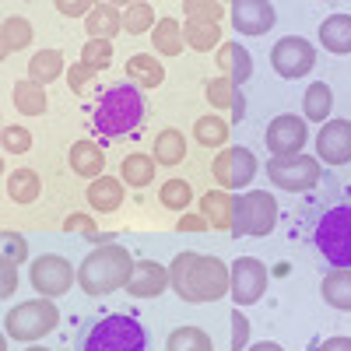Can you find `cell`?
<instances>
[{
	"instance_id": "1",
	"label": "cell",
	"mask_w": 351,
	"mask_h": 351,
	"mask_svg": "<svg viewBox=\"0 0 351 351\" xmlns=\"http://www.w3.org/2000/svg\"><path fill=\"white\" fill-rule=\"evenodd\" d=\"M169 288L183 302H218L228 295V267L208 253H180L169 267Z\"/></svg>"
},
{
	"instance_id": "2",
	"label": "cell",
	"mask_w": 351,
	"mask_h": 351,
	"mask_svg": "<svg viewBox=\"0 0 351 351\" xmlns=\"http://www.w3.org/2000/svg\"><path fill=\"white\" fill-rule=\"evenodd\" d=\"M74 351H148V330L130 313H109L81 324Z\"/></svg>"
},
{
	"instance_id": "3",
	"label": "cell",
	"mask_w": 351,
	"mask_h": 351,
	"mask_svg": "<svg viewBox=\"0 0 351 351\" xmlns=\"http://www.w3.org/2000/svg\"><path fill=\"white\" fill-rule=\"evenodd\" d=\"M144 116H148V99L144 92L134 84V81H120L106 88L99 95V106H95V130L102 137H123V134H134Z\"/></svg>"
},
{
	"instance_id": "4",
	"label": "cell",
	"mask_w": 351,
	"mask_h": 351,
	"mask_svg": "<svg viewBox=\"0 0 351 351\" xmlns=\"http://www.w3.org/2000/svg\"><path fill=\"white\" fill-rule=\"evenodd\" d=\"M134 256L127 253V246H116V243H106L99 250H92L84 256V263L77 267V285L84 295H109L116 288H127L130 274H134Z\"/></svg>"
},
{
	"instance_id": "5",
	"label": "cell",
	"mask_w": 351,
	"mask_h": 351,
	"mask_svg": "<svg viewBox=\"0 0 351 351\" xmlns=\"http://www.w3.org/2000/svg\"><path fill=\"white\" fill-rule=\"evenodd\" d=\"M278 225V200L267 190H243L236 197V208H232V236H271Z\"/></svg>"
},
{
	"instance_id": "6",
	"label": "cell",
	"mask_w": 351,
	"mask_h": 351,
	"mask_svg": "<svg viewBox=\"0 0 351 351\" xmlns=\"http://www.w3.org/2000/svg\"><path fill=\"white\" fill-rule=\"evenodd\" d=\"M56 324H60V309L53 306V299H28V302H18V306L4 316L8 337L25 341V344L53 334Z\"/></svg>"
},
{
	"instance_id": "7",
	"label": "cell",
	"mask_w": 351,
	"mask_h": 351,
	"mask_svg": "<svg viewBox=\"0 0 351 351\" xmlns=\"http://www.w3.org/2000/svg\"><path fill=\"white\" fill-rule=\"evenodd\" d=\"M316 250L324 253L330 267H348L351 271V208H330L316 225Z\"/></svg>"
},
{
	"instance_id": "8",
	"label": "cell",
	"mask_w": 351,
	"mask_h": 351,
	"mask_svg": "<svg viewBox=\"0 0 351 351\" xmlns=\"http://www.w3.org/2000/svg\"><path fill=\"white\" fill-rule=\"evenodd\" d=\"M319 158L313 155H285V158H271L267 162V180L288 193H302V190H313L319 183Z\"/></svg>"
},
{
	"instance_id": "9",
	"label": "cell",
	"mask_w": 351,
	"mask_h": 351,
	"mask_svg": "<svg viewBox=\"0 0 351 351\" xmlns=\"http://www.w3.org/2000/svg\"><path fill=\"white\" fill-rule=\"evenodd\" d=\"M267 291V267L256 256H239L228 263V295L236 306H253Z\"/></svg>"
},
{
	"instance_id": "10",
	"label": "cell",
	"mask_w": 351,
	"mask_h": 351,
	"mask_svg": "<svg viewBox=\"0 0 351 351\" xmlns=\"http://www.w3.org/2000/svg\"><path fill=\"white\" fill-rule=\"evenodd\" d=\"M74 281H77V271L71 267V260L56 256V253H43V256L32 263V288L39 291L43 299L67 295Z\"/></svg>"
},
{
	"instance_id": "11",
	"label": "cell",
	"mask_w": 351,
	"mask_h": 351,
	"mask_svg": "<svg viewBox=\"0 0 351 351\" xmlns=\"http://www.w3.org/2000/svg\"><path fill=\"white\" fill-rule=\"evenodd\" d=\"M313 64H316V49H313V43H306L302 36H285V39H278L274 49H271V67H274L281 77H288V81L306 77V74L313 71Z\"/></svg>"
},
{
	"instance_id": "12",
	"label": "cell",
	"mask_w": 351,
	"mask_h": 351,
	"mask_svg": "<svg viewBox=\"0 0 351 351\" xmlns=\"http://www.w3.org/2000/svg\"><path fill=\"white\" fill-rule=\"evenodd\" d=\"M263 141H267V152L274 158H285V155H302L306 141H309V127L299 120V116L291 112H281L271 120L267 134H263Z\"/></svg>"
},
{
	"instance_id": "13",
	"label": "cell",
	"mask_w": 351,
	"mask_h": 351,
	"mask_svg": "<svg viewBox=\"0 0 351 351\" xmlns=\"http://www.w3.org/2000/svg\"><path fill=\"white\" fill-rule=\"evenodd\" d=\"M256 176V158L250 148H225L215 158V180L221 183V190H243L253 183Z\"/></svg>"
},
{
	"instance_id": "14",
	"label": "cell",
	"mask_w": 351,
	"mask_h": 351,
	"mask_svg": "<svg viewBox=\"0 0 351 351\" xmlns=\"http://www.w3.org/2000/svg\"><path fill=\"white\" fill-rule=\"evenodd\" d=\"M319 165H348L351 162V120H327L316 134Z\"/></svg>"
},
{
	"instance_id": "15",
	"label": "cell",
	"mask_w": 351,
	"mask_h": 351,
	"mask_svg": "<svg viewBox=\"0 0 351 351\" xmlns=\"http://www.w3.org/2000/svg\"><path fill=\"white\" fill-rule=\"evenodd\" d=\"M228 18H232L239 36H263V32L274 28L278 11H274V4H267V0H236V4L228 8Z\"/></svg>"
},
{
	"instance_id": "16",
	"label": "cell",
	"mask_w": 351,
	"mask_h": 351,
	"mask_svg": "<svg viewBox=\"0 0 351 351\" xmlns=\"http://www.w3.org/2000/svg\"><path fill=\"white\" fill-rule=\"evenodd\" d=\"M165 288H169V267H162L155 260H141L127 281V291L134 299H155Z\"/></svg>"
},
{
	"instance_id": "17",
	"label": "cell",
	"mask_w": 351,
	"mask_h": 351,
	"mask_svg": "<svg viewBox=\"0 0 351 351\" xmlns=\"http://www.w3.org/2000/svg\"><path fill=\"white\" fill-rule=\"evenodd\" d=\"M218 71L221 77H228L232 84H246L250 74H253V60H250V53L239 46V43H221L218 46Z\"/></svg>"
},
{
	"instance_id": "18",
	"label": "cell",
	"mask_w": 351,
	"mask_h": 351,
	"mask_svg": "<svg viewBox=\"0 0 351 351\" xmlns=\"http://www.w3.org/2000/svg\"><path fill=\"white\" fill-rule=\"evenodd\" d=\"M84 28H88V36H92V39L112 43L116 36H120V28H123V14L116 11L112 4H95L92 11L84 14Z\"/></svg>"
},
{
	"instance_id": "19",
	"label": "cell",
	"mask_w": 351,
	"mask_h": 351,
	"mask_svg": "<svg viewBox=\"0 0 351 351\" xmlns=\"http://www.w3.org/2000/svg\"><path fill=\"white\" fill-rule=\"evenodd\" d=\"M232 208H236V200L228 197V190H208L200 197V215L211 228L232 232Z\"/></svg>"
},
{
	"instance_id": "20",
	"label": "cell",
	"mask_w": 351,
	"mask_h": 351,
	"mask_svg": "<svg viewBox=\"0 0 351 351\" xmlns=\"http://www.w3.org/2000/svg\"><path fill=\"white\" fill-rule=\"evenodd\" d=\"M319 43L327 53H351V14H330L319 21Z\"/></svg>"
},
{
	"instance_id": "21",
	"label": "cell",
	"mask_w": 351,
	"mask_h": 351,
	"mask_svg": "<svg viewBox=\"0 0 351 351\" xmlns=\"http://www.w3.org/2000/svg\"><path fill=\"white\" fill-rule=\"evenodd\" d=\"M67 162H71V169L77 176H84V180H99L102 169H106V155H102V148L95 141H77L71 148V155H67Z\"/></svg>"
},
{
	"instance_id": "22",
	"label": "cell",
	"mask_w": 351,
	"mask_h": 351,
	"mask_svg": "<svg viewBox=\"0 0 351 351\" xmlns=\"http://www.w3.org/2000/svg\"><path fill=\"white\" fill-rule=\"evenodd\" d=\"M88 204H92V211L99 215H109L123 204V180H116V176H99V180L88 186Z\"/></svg>"
},
{
	"instance_id": "23",
	"label": "cell",
	"mask_w": 351,
	"mask_h": 351,
	"mask_svg": "<svg viewBox=\"0 0 351 351\" xmlns=\"http://www.w3.org/2000/svg\"><path fill=\"white\" fill-rule=\"evenodd\" d=\"M319 295H324L327 306L341 309V313H351V271L348 267H334L324 285H319Z\"/></svg>"
},
{
	"instance_id": "24",
	"label": "cell",
	"mask_w": 351,
	"mask_h": 351,
	"mask_svg": "<svg viewBox=\"0 0 351 351\" xmlns=\"http://www.w3.org/2000/svg\"><path fill=\"white\" fill-rule=\"evenodd\" d=\"M155 158L152 155H144V152H134V155H127L123 162H120V180L127 183V186H134V190H144L148 183H155Z\"/></svg>"
},
{
	"instance_id": "25",
	"label": "cell",
	"mask_w": 351,
	"mask_h": 351,
	"mask_svg": "<svg viewBox=\"0 0 351 351\" xmlns=\"http://www.w3.org/2000/svg\"><path fill=\"white\" fill-rule=\"evenodd\" d=\"M330 106H334V92H330V84H327V81H313V84L306 88V95H302L306 120H313V123H327Z\"/></svg>"
},
{
	"instance_id": "26",
	"label": "cell",
	"mask_w": 351,
	"mask_h": 351,
	"mask_svg": "<svg viewBox=\"0 0 351 351\" xmlns=\"http://www.w3.org/2000/svg\"><path fill=\"white\" fill-rule=\"evenodd\" d=\"M183 155H186V137H183V130L165 127V130L155 137V162H158V165H180Z\"/></svg>"
},
{
	"instance_id": "27",
	"label": "cell",
	"mask_w": 351,
	"mask_h": 351,
	"mask_svg": "<svg viewBox=\"0 0 351 351\" xmlns=\"http://www.w3.org/2000/svg\"><path fill=\"white\" fill-rule=\"evenodd\" d=\"M64 74V56L60 49H43L32 56V64H28V81H36V84H49Z\"/></svg>"
},
{
	"instance_id": "28",
	"label": "cell",
	"mask_w": 351,
	"mask_h": 351,
	"mask_svg": "<svg viewBox=\"0 0 351 351\" xmlns=\"http://www.w3.org/2000/svg\"><path fill=\"white\" fill-rule=\"evenodd\" d=\"M127 74L134 81H141L144 88H158L165 81V67L155 60V53H137L127 60Z\"/></svg>"
},
{
	"instance_id": "29",
	"label": "cell",
	"mask_w": 351,
	"mask_h": 351,
	"mask_svg": "<svg viewBox=\"0 0 351 351\" xmlns=\"http://www.w3.org/2000/svg\"><path fill=\"white\" fill-rule=\"evenodd\" d=\"M183 43H186L183 25L176 18H158V25H155V49L162 56H176V53H183Z\"/></svg>"
},
{
	"instance_id": "30",
	"label": "cell",
	"mask_w": 351,
	"mask_h": 351,
	"mask_svg": "<svg viewBox=\"0 0 351 351\" xmlns=\"http://www.w3.org/2000/svg\"><path fill=\"white\" fill-rule=\"evenodd\" d=\"M165 351H215V344L200 327H176L165 337Z\"/></svg>"
},
{
	"instance_id": "31",
	"label": "cell",
	"mask_w": 351,
	"mask_h": 351,
	"mask_svg": "<svg viewBox=\"0 0 351 351\" xmlns=\"http://www.w3.org/2000/svg\"><path fill=\"white\" fill-rule=\"evenodd\" d=\"M11 99H14V106H18L25 116L46 112V92H43V84H36V81H18L14 92H11Z\"/></svg>"
},
{
	"instance_id": "32",
	"label": "cell",
	"mask_w": 351,
	"mask_h": 351,
	"mask_svg": "<svg viewBox=\"0 0 351 351\" xmlns=\"http://www.w3.org/2000/svg\"><path fill=\"white\" fill-rule=\"evenodd\" d=\"M39 176L32 172V169H14L11 176H8V193L18 200V204H32L36 197H39Z\"/></svg>"
},
{
	"instance_id": "33",
	"label": "cell",
	"mask_w": 351,
	"mask_h": 351,
	"mask_svg": "<svg viewBox=\"0 0 351 351\" xmlns=\"http://www.w3.org/2000/svg\"><path fill=\"white\" fill-rule=\"evenodd\" d=\"M183 36H186V43H190L193 49H200V53H208V49H215V46L221 43L218 25H211V21H183Z\"/></svg>"
},
{
	"instance_id": "34",
	"label": "cell",
	"mask_w": 351,
	"mask_h": 351,
	"mask_svg": "<svg viewBox=\"0 0 351 351\" xmlns=\"http://www.w3.org/2000/svg\"><path fill=\"white\" fill-rule=\"evenodd\" d=\"M0 32H4V46H0V53H4V56H11L14 49L32 43V25H28L25 18H8L4 25H0Z\"/></svg>"
},
{
	"instance_id": "35",
	"label": "cell",
	"mask_w": 351,
	"mask_h": 351,
	"mask_svg": "<svg viewBox=\"0 0 351 351\" xmlns=\"http://www.w3.org/2000/svg\"><path fill=\"white\" fill-rule=\"evenodd\" d=\"M228 137V123L221 120V116H200L197 120V141L208 144V148H218V144H225Z\"/></svg>"
},
{
	"instance_id": "36",
	"label": "cell",
	"mask_w": 351,
	"mask_h": 351,
	"mask_svg": "<svg viewBox=\"0 0 351 351\" xmlns=\"http://www.w3.org/2000/svg\"><path fill=\"white\" fill-rule=\"evenodd\" d=\"M155 8L152 4H130L127 14H123V28L130 36H141V32H148V28H155Z\"/></svg>"
},
{
	"instance_id": "37",
	"label": "cell",
	"mask_w": 351,
	"mask_h": 351,
	"mask_svg": "<svg viewBox=\"0 0 351 351\" xmlns=\"http://www.w3.org/2000/svg\"><path fill=\"white\" fill-rule=\"evenodd\" d=\"M81 64H84V67H92V71H106V67L112 64V43H106V39L84 43V49H81Z\"/></svg>"
},
{
	"instance_id": "38",
	"label": "cell",
	"mask_w": 351,
	"mask_h": 351,
	"mask_svg": "<svg viewBox=\"0 0 351 351\" xmlns=\"http://www.w3.org/2000/svg\"><path fill=\"white\" fill-rule=\"evenodd\" d=\"M158 197H162L165 208H172V211H186V204L193 200V190H190V183H183V180H165Z\"/></svg>"
},
{
	"instance_id": "39",
	"label": "cell",
	"mask_w": 351,
	"mask_h": 351,
	"mask_svg": "<svg viewBox=\"0 0 351 351\" xmlns=\"http://www.w3.org/2000/svg\"><path fill=\"white\" fill-rule=\"evenodd\" d=\"M236 95H239V88L232 84L228 77L208 81V102H211V106H232V102H236Z\"/></svg>"
},
{
	"instance_id": "40",
	"label": "cell",
	"mask_w": 351,
	"mask_h": 351,
	"mask_svg": "<svg viewBox=\"0 0 351 351\" xmlns=\"http://www.w3.org/2000/svg\"><path fill=\"white\" fill-rule=\"evenodd\" d=\"M183 11H186V21H211V25H218V18H221V4H183Z\"/></svg>"
},
{
	"instance_id": "41",
	"label": "cell",
	"mask_w": 351,
	"mask_h": 351,
	"mask_svg": "<svg viewBox=\"0 0 351 351\" xmlns=\"http://www.w3.org/2000/svg\"><path fill=\"white\" fill-rule=\"evenodd\" d=\"M0 246H4V260L8 263H14V267H18V263L25 260V239L18 236V232H4V236H0Z\"/></svg>"
},
{
	"instance_id": "42",
	"label": "cell",
	"mask_w": 351,
	"mask_h": 351,
	"mask_svg": "<svg viewBox=\"0 0 351 351\" xmlns=\"http://www.w3.org/2000/svg\"><path fill=\"white\" fill-rule=\"evenodd\" d=\"M28 148H32V137H28L25 127H8V130H4V152L21 155V152H28Z\"/></svg>"
},
{
	"instance_id": "43",
	"label": "cell",
	"mask_w": 351,
	"mask_h": 351,
	"mask_svg": "<svg viewBox=\"0 0 351 351\" xmlns=\"http://www.w3.org/2000/svg\"><path fill=\"white\" fill-rule=\"evenodd\" d=\"M246 341H250V319L236 306V313H232V351H246Z\"/></svg>"
},
{
	"instance_id": "44",
	"label": "cell",
	"mask_w": 351,
	"mask_h": 351,
	"mask_svg": "<svg viewBox=\"0 0 351 351\" xmlns=\"http://www.w3.org/2000/svg\"><path fill=\"white\" fill-rule=\"evenodd\" d=\"M92 77H99V71L84 67V64L71 67V88H74L77 95H88V92H92Z\"/></svg>"
},
{
	"instance_id": "45",
	"label": "cell",
	"mask_w": 351,
	"mask_h": 351,
	"mask_svg": "<svg viewBox=\"0 0 351 351\" xmlns=\"http://www.w3.org/2000/svg\"><path fill=\"white\" fill-rule=\"evenodd\" d=\"M64 228L67 232H81V236H88V239H109V236H99V232H95V221L92 218H88V215H71L67 221H64Z\"/></svg>"
},
{
	"instance_id": "46",
	"label": "cell",
	"mask_w": 351,
	"mask_h": 351,
	"mask_svg": "<svg viewBox=\"0 0 351 351\" xmlns=\"http://www.w3.org/2000/svg\"><path fill=\"white\" fill-rule=\"evenodd\" d=\"M0 267H4V285H0V291L11 295V291L18 288V271H14V263H8V260H0Z\"/></svg>"
},
{
	"instance_id": "47",
	"label": "cell",
	"mask_w": 351,
	"mask_h": 351,
	"mask_svg": "<svg viewBox=\"0 0 351 351\" xmlns=\"http://www.w3.org/2000/svg\"><path fill=\"white\" fill-rule=\"evenodd\" d=\"M183 228H193V232H200V228H211L208 221H204V215H183L180 218V232Z\"/></svg>"
},
{
	"instance_id": "48",
	"label": "cell",
	"mask_w": 351,
	"mask_h": 351,
	"mask_svg": "<svg viewBox=\"0 0 351 351\" xmlns=\"http://www.w3.org/2000/svg\"><path fill=\"white\" fill-rule=\"evenodd\" d=\"M319 351H351V337H327Z\"/></svg>"
},
{
	"instance_id": "49",
	"label": "cell",
	"mask_w": 351,
	"mask_h": 351,
	"mask_svg": "<svg viewBox=\"0 0 351 351\" xmlns=\"http://www.w3.org/2000/svg\"><path fill=\"white\" fill-rule=\"evenodd\" d=\"M95 4H67V0H60V4H56V11L60 14H81V11H92Z\"/></svg>"
},
{
	"instance_id": "50",
	"label": "cell",
	"mask_w": 351,
	"mask_h": 351,
	"mask_svg": "<svg viewBox=\"0 0 351 351\" xmlns=\"http://www.w3.org/2000/svg\"><path fill=\"white\" fill-rule=\"evenodd\" d=\"M246 351H285L278 341H256V344H250Z\"/></svg>"
},
{
	"instance_id": "51",
	"label": "cell",
	"mask_w": 351,
	"mask_h": 351,
	"mask_svg": "<svg viewBox=\"0 0 351 351\" xmlns=\"http://www.w3.org/2000/svg\"><path fill=\"white\" fill-rule=\"evenodd\" d=\"M28 351H49V348H28Z\"/></svg>"
}]
</instances>
